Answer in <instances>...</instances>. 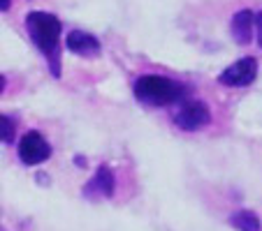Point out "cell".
<instances>
[{"label":"cell","mask_w":262,"mask_h":231,"mask_svg":"<svg viewBox=\"0 0 262 231\" xmlns=\"http://www.w3.org/2000/svg\"><path fill=\"white\" fill-rule=\"evenodd\" d=\"M26 30H28L33 44L49 60L51 74L58 79L60 76V33H63L60 19L49 14V12H28Z\"/></svg>","instance_id":"obj_1"},{"label":"cell","mask_w":262,"mask_h":231,"mask_svg":"<svg viewBox=\"0 0 262 231\" xmlns=\"http://www.w3.org/2000/svg\"><path fill=\"white\" fill-rule=\"evenodd\" d=\"M135 97L151 107H167V104L181 102L186 97V86L167 79V76L146 74L135 81Z\"/></svg>","instance_id":"obj_2"},{"label":"cell","mask_w":262,"mask_h":231,"mask_svg":"<svg viewBox=\"0 0 262 231\" xmlns=\"http://www.w3.org/2000/svg\"><path fill=\"white\" fill-rule=\"evenodd\" d=\"M174 123L177 127H181L183 132H198V130L207 127L211 123V111L204 102L200 99H188V102H183L181 107L177 109L174 113Z\"/></svg>","instance_id":"obj_3"},{"label":"cell","mask_w":262,"mask_h":231,"mask_svg":"<svg viewBox=\"0 0 262 231\" xmlns=\"http://www.w3.org/2000/svg\"><path fill=\"white\" fill-rule=\"evenodd\" d=\"M257 76V60L253 56L232 63L230 67H225L218 74V84L230 86V88H244V86H251Z\"/></svg>","instance_id":"obj_4"},{"label":"cell","mask_w":262,"mask_h":231,"mask_svg":"<svg viewBox=\"0 0 262 231\" xmlns=\"http://www.w3.org/2000/svg\"><path fill=\"white\" fill-rule=\"evenodd\" d=\"M19 160L26 167H35V164H42L51 158V146L49 141H45L40 132H26L19 141Z\"/></svg>","instance_id":"obj_5"},{"label":"cell","mask_w":262,"mask_h":231,"mask_svg":"<svg viewBox=\"0 0 262 231\" xmlns=\"http://www.w3.org/2000/svg\"><path fill=\"white\" fill-rule=\"evenodd\" d=\"M114 190H116V178L114 173H112V169L107 167V164H102V167H98V171H95V176L89 181V185L84 187V197L89 199H98V197H114Z\"/></svg>","instance_id":"obj_6"},{"label":"cell","mask_w":262,"mask_h":231,"mask_svg":"<svg viewBox=\"0 0 262 231\" xmlns=\"http://www.w3.org/2000/svg\"><path fill=\"white\" fill-rule=\"evenodd\" d=\"M255 16L257 12L253 10H239L237 14L230 21V33H232V40L237 42L239 46L251 44L253 33H255Z\"/></svg>","instance_id":"obj_7"},{"label":"cell","mask_w":262,"mask_h":231,"mask_svg":"<svg viewBox=\"0 0 262 231\" xmlns=\"http://www.w3.org/2000/svg\"><path fill=\"white\" fill-rule=\"evenodd\" d=\"M65 46H68V51H72V54H77V56H86V58H93V56L100 54V40L95 35L84 33V30H72V33H68Z\"/></svg>","instance_id":"obj_8"},{"label":"cell","mask_w":262,"mask_h":231,"mask_svg":"<svg viewBox=\"0 0 262 231\" xmlns=\"http://www.w3.org/2000/svg\"><path fill=\"white\" fill-rule=\"evenodd\" d=\"M228 222H230V224H232L237 231H262L260 217H257L253 211H246V208H244V211L232 213Z\"/></svg>","instance_id":"obj_9"},{"label":"cell","mask_w":262,"mask_h":231,"mask_svg":"<svg viewBox=\"0 0 262 231\" xmlns=\"http://www.w3.org/2000/svg\"><path fill=\"white\" fill-rule=\"evenodd\" d=\"M0 125H3V143L10 146V143L14 141V120H12L10 116H3V118H0Z\"/></svg>","instance_id":"obj_10"},{"label":"cell","mask_w":262,"mask_h":231,"mask_svg":"<svg viewBox=\"0 0 262 231\" xmlns=\"http://www.w3.org/2000/svg\"><path fill=\"white\" fill-rule=\"evenodd\" d=\"M255 35H257V44L262 46V12H257L255 16Z\"/></svg>","instance_id":"obj_11"},{"label":"cell","mask_w":262,"mask_h":231,"mask_svg":"<svg viewBox=\"0 0 262 231\" xmlns=\"http://www.w3.org/2000/svg\"><path fill=\"white\" fill-rule=\"evenodd\" d=\"M10 5H12V0H0V10H3V12L10 10Z\"/></svg>","instance_id":"obj_12"},{"label":"cell","mask_w":262,"mask_h":231,"mask_svg":"<svg viewBox=\"0 0 262 231\" xmlns=\"http://www.w3.org/2000/svg\"><path fill=\"white\" fill-rule=\"evenodd\" d=\"M74 162L79 164V167H84V164H86V158H81V155H77V158H74Z\"/></svg>","instance_id":"obj_13"},{"label":"cell","mask_w":262,"mask_h":231,"mask_svg":"<svg viewBox=\"0 0 262 231\" xmlns=\"http://www.w3.org/2000/svg\"><path fill=\"white\" fill-rule=\"evenodd\" d=\"M37 181H40V183H49V176H45V173H37Z\"/></svg>","instance_id":"obj_14"}]
</instances>
